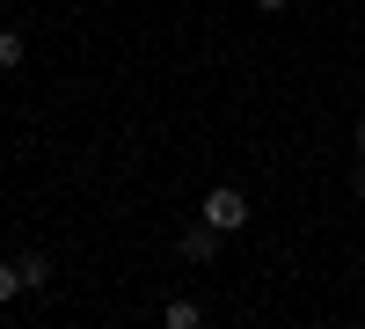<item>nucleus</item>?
I'll use <instances>...</instances> for the list:
<instances>
[{
    "label": "nucleus",
    "mask_w": 365,
    "mask_h": 329,
    "mask_svg": "<svg viewBox=\"0 0 365 329\" xmlns=\"http://www.w3.org/2000/svg\"><path fill=\"white\" fill-rule=\"evenodd\" d=\"M197 220L220 227V234H241V227H249V191H241V183H212L205 205H197Z\"/></svg>",
    "instance_id": "nucleus-1"
},
{
    "label": "nucleus",
    "mask_w": 365,
    "mask_h": 329,
    "mask_svg": "<svg viewBox=\"0 0 365 329\" xmlns=\"http://www.w3.org/2000/svg\"><path fill=\"white\" fill-rule=\"evenodd\" d=\"M220 242H227V234H220V227H205V220H190V227L175 234V249H182V263H212V256H220Z\"/></svg>",
    "instance_id": "nucleus-2"
},
{
    "label": "nucleus",
    "mask_w": 365,
    "mask_h": 329,
    "mask_svg": "<svg viewBox=\"0 0 365 329\" xmlns=\"http://www.w3.org/2000/svg\"><path fill=\"white\" fill-rule=\"evenodd\" d=\"M15 271H22V293H44V285H51V256L29 249V256H15Z\"/></svg>",
    "instance_id": "nucleus-3"
},
{
    "label": "nucleus",
    "mask_w": 365,
    "mask_h": 329,
    "mask_svg": "<svg viewBox=\"0 0 365 329\" xmlns=\"http://www.w3.org/2000/svg\"><path fill=\"white\" fill-rule=\"evenodd\" d=\"M161 322H168V329H197V322H205V308H197V300H168V308H161Z\"/></svg>",
    "instance_id": "nucleus-4"
},
{
    "label": "nucleus",
    "mask_w": 365,
    "mask_h": 329,
    "mask_svg": "<svg viewBox=\"0 0 365 329\" xmlns=\"http://www.w3.org/2000/svg\"><path fill=\"white\" fill-rule=\"evenodd\" d=\"M22 51H29V44L15 37V29H0V74H15V66H22Z\"/></svg>",
    "instance_id": "nucleus-5"
},
{
    "label": "nucleus",
    "mask_w": 365,
    "mask_h": 329,
    "mask_svg": "<svg viewBox=\"0 0 365 329\" xmlns=\"http://www.w3.org/2000/svg\"><path fill=\"white\" fill-rule=\"evenodd\" d=\"M15 293H22V271H15V263H8V256H0V308H8V300H15Z\"/></svg>",
    "instance_id": "nucleus-6"
},
{
    "label": "nucleus",
    "mask_w": 365,
    "mask_h": 329,
    "mask_svg": "<svg viewBox=\"0 0 365 329\" xmlns=\"http://www.w3.org/2000/svg\"><path fill=\"white\" fill-rule=\"evenodd\" d=\"M351 183L365 191V117H358V168H351Z\"/></svg>",
    "instance_id": "nucleus-7"
},
{
    "label": "nucleus",
    "mask_w": 365,
    "mask_h": 329,
    "mask_svg": "<svg viewBox=\"0 0 365 329\" xmlns=\"http://www.w3.org/2000/svg\"><path fill=\"white\" fill-rule=\"evenodd\" d=\"M249 8H263V15H278V8H285V0H249Z\"/></svg>",
    "instance_id": "nucleus-8"
}]
</instances>
